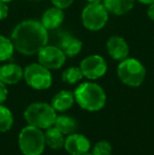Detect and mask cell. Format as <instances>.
<instances>
[{
	"mask_svg": "<svg viewBox=\"0 0 154 155\" xmlns=\"http://www.w3.org/2000/svg\"><path fill=\"white\" fill-rule=\"evenodd\" d=\"M11 40L16 51L22 55L32 56L48 45L49 33L40 21L25 20L14 28Z\"/></svg>",
	"mask_w": 154,
	"mask_h": 155,
	"instance_id": "cell-1",
	"label": "cell"
},
{
	"mask_svg": "<svg viewBox=\"0 0 154 155\" xmlns=\"http://www.w3.org/2000/svg\"><path fill=\"white\" fill-rule=\"evenodd\" d=\"M75 101L81 109L96 112L105 107L107 96L99 84L95 82H82L74 91Z\"/></svg>",
	"mask_w": 154,
	"mask_h": 155,
	"instance_id": "cell-2",
	"label": "cell"
},
{
	"mask_svg": "<svg viewBox=\"0 0 154 155\" xmlns=\"http://www.w3.org/2000/svg\"><path fill=\"white\" fill-rule=\"evenodd\" d=\"M23 117L31 126L41 130H47L54 126L57 114L52 104L47 102H33L25 109Z\"/></svg>",
	"mask_w": 154,
	"mask_h": 155,
	"instance_id": "cell-3",
	"label": "cell"
},
{
	"mask_svg": "<svg viewBox=\"0 0 154 155\" xmlns=\"http://www.w3.org/2000/svg\"><path fill=\"white\" fill-rule=\"evenodd\" d=\"M19 149L23 155H41L44 151V133L34 126L25 127L18 136Z\"/></svg>",
	"mask_w": 154,
	"mask_h": 155,
	"instance_id": "cell-4",
	"label": "cell"
},
{
	"mask_svg": "<svg viewBox=\"0 0 154 155\" xmlns=\"http://www.w3.org/2000/svg\"><path fill=\"white\" fill-rule=\"evenodd\" d=\"M117 76L123 84L129 87H139L146 77V69L139 60L135 58H126L117 67Z\"/></svg>",
	"mask_w": 154,
	"mask_h": 155,
	"instance_id": "cell-5",
	"label": "cell"
},
{
	"mask_svg": "<svg viewBox=\"0 0 154 155\" xmlns=\"http://www.w3.org/2000/svg\"><path fill=\"white\" fill-rule=\"evenodd\" d=\"M109 19V12L101 2L89 3L82 10L81 21L87 30L96 32L103 29Z\"/></svg>",
	"mask_w": 154,
	"mask_h": 155,
	"instance_id": "cell-6",
	"label": "cell"
},
{
	"mask_svg": "<svg viewBox=\"0 0 154 155\" xmlns=\"http://www.w3.org/2000/svg\"><path fill=\"white\" fill-rule=\"evenodd\" d=\"M23 79L35 90H47L52 86L53 77L49 69L40 63H31L23 70Z\"/></svg>",
	"mask_w": 154,
	"mask_h": 155,
	"instance_id": "cell-7",
	"label": "cell"
},
{
	"mask_svg": "<svg viewBox=\"0 0 154 155\" xmlns=\"http://www.w3.org/2000/svg\"><path fill=\"white\" fill-rule=\"evenodd\" d=\"M38 62L44 68L51 70H58L64 64L67 56L64 52L57 45H45L37 53Z\"/></svg>",
	"mask_w": 154,
	"mask_h": 155,
	"instance_id": "cell-8",
	"label": "cell"
},
{
	"mask_svg": "<svg viewBox=\"0 0 154 155\" xmlns=\"http://www.w3.org/2000/svg\"><path fill=\"white\" fill-rule=\"evenodd\" d=\"M84 77L91 80L98 79L107 73L108 65L100 55H90L84 58L79 65Z\"/></svg>",
	"mask_w": 154,
	"mask_h": 155,
	"instance_id": "cell-9",
	"label": "cell"
},
{
	"mask_svg": "<svg viewBox=\"0 0 154 155\" xmlns=\"http://www.w3.org/2000/svg\"><path fill=\"white\" fill-rule=\"evenodd\" d=\"M64 149L71 155H82L91 149V143L84 135L72 133L64 139Z\"/></svg>",
	"mask_w": 154,
	"mask_h": 155,
	"instance_id": "cell-10",
	"label": "cell"
},
{
	"mask_svg": "<svg viewBox=\"0 0 154 155\" xmlns=\"http://www.w3.org/2000/svg\"><path fill=\"white\" fill-rule=\"evenodd\" d=\"M107 51L108 54L111 56V58H113L114 60H121L126 59L129 55V45L127 43V41L120 36H111L107 41Z\"/></svg>",
	"mask_w": 154,
	"mask_h": 155,
	"instance_id": "cell-11",
	"label": "cell"
},
{
	"mask_svg": "<svg viewBox=\"0 0 154 155\" xmlns=\"http://www.w3.org/2000/svg\"><path fill=\"white\" fill-rule=\"evenodd\" d=\"M23 78V69L16 63L0 67V80L5 84H16Z\"/></svg>",
	"mask_w": 154,
	"mask_h": 155,
	"instance_id": "cell-12",
	"label": "cell"
},
{
	"mask_svg": "<svg viewBox=\"0 0 154 155\" xmlns=\"http://www.w3.org/2000/svg\"><path fill=\"white\" fill-rule=\"evenodd\" d=\"M64 20V13L61 8H58L56 6L50 8L45 11L41 16L40 22L43 27L50 31V30H56L61 25Z\"/></svg>",
	"mask_w": 154,
	"mask_h": 155,
	"instance_id": "cell-13",
	"label": "cell"
},
{
	"mask_svg": "<svg viewBox=\"0 0 154 155\" xmlns=\"http://www.w3.org/2000/svg\"><path fill=\"white\" fill-rule=\"evenodd\" d=\"M75 102L74 93L71 91L62 90L59 91L54 95L52 98V107L56 112H66L69 109L72 108V106Z\"/></svg>",
	"mask_w": 154,
	"mask_h": 155,
	"instance_id": "cell-14",
	"label": "cell"
},
{
	"mask_svg": "<svg viewBox=\"0 0 154 155\" xmlns=\"http://www.w3.org/2000/svg\"><path fill=\"white\" fill-rule=\"evenodd\" d=\"M59 48L64 52L67 57H75L81 52L82 41L72 35H64L61 37L59 43Z\"/></svg>",
	"mask_w": 154,
	"mask_h": 155,
	"instance_id": "cell-15",
	"label": "cell"
},
{
	"mask_svg": "<svg viewBox=\"0 0 154 155\" xmlns=\"http://www.w3.org/2000/svg\"><path fill=\"white\" fill-rule=\"evenodd\" d=\"M103 3L109 13L121 16L133 8L135 0H103Z\"/></svg>",
	"mask_w": 154,
	"mask_h": 155,
	"instance_id": "cell-16",
	"label": "cell"
},
{
	"mask_svg": "<svg viewBox=\"0 0 154 155\" xmlns=\"http://www.w3.org/2000/svg\"><path fill=\"white\" fill-rule=\"evenodd\" d=\"M44 139L45 145L54 150L61 149L64 146V135L58 130L56 127L52 126L47 129L44 132Z\"/></svg>",
	"mask_w": 154,
	"mask_h": 155,
	"instance_id": "cell-17",
	"label": "cell"
},
{
	"mask_svg": "<svg viewBox=\"0 0 154 155\" xmlns=\"http://www.w3.org/2000/svg\"><path fill=\"white\" fill-rule=\"evenodd\" d=\"M54 127H56L64 135H70L76 132L77 121L68 115H57Z\"/></svg>",
	"mask_w": 154,
	"mask_h": 155,
	"instance_id": "cell-18",
	"label": "cell"
},
{
	"mask_svg": "<svg viewBox=\"0 0 154 155\" xmlns=\"http://www.w3.org/2000/svg\"><path fill=\"white\" fill-rule=\"evenodd\" d=\"M15 51L12 40L8 37L0 35V61H6L13 56Z\"/></svg>",
	"mask_w": 154,
	"mask_h": 155,
	"instance_id": "cell-19",
	"label": "cell"
},
{
	"mask_svg": "<svg viewBox=\"0 0 154 155\" xmlns=\"http://www.w3.org/2000/svg\"><path fill=\"white\" fill-rule=\"evenodd\" d=\"M61 78L66 84H75L78 81L84 78V74H82L80 68L78 67H71L66 69L62 72Z\"/></svg>",
	"mask_w": 154,
	"mask_h": 155,
	"instance_id": "cell-20",
	"label": "cell"
},
{
	"mask_svg": "<svg viewBox=\"0 0 154 155\" xmlns=\"http://www.w3.org/2000/svg\"><path fill=\"white\" fill-rule=\"evenodd\" d=\"M14 124L13 114L6 107L0 104V132H6Z\"/></svg>",
	"mask_w": 154,
	"mask_h": 155,
	"instance_id": "cell-21",
	"label": "cell"
},
{
	"mask_svg": "<svg viewBox=\"0 0 154 155\" xmlns=\"http://www.w3.org/2000/svg\"><path fill=\"white\" fill-rule=\"evenodd\" d=\"M93 155H111L112 146L108 140H99L94 145L92 149Z\"/></svg>",
	"mask_w": 154,
	"mask_h": 155,
	"instance_id": "cell-22",
	"label": "cell"
},
{
	"mask_svg": "<svg viewBox=\"0 0 154 155\" xmlns=\"http://www.w3.org/2000/svg\"><path fill=\"white\" fill-rule=\"evenodd\" d=\"M51 1L54 4V6H56L58 8H61V10H64V8H68L73 3L74 0H51Z\"/></svg>",
	"mask_w": 154,
	"mask_h": 155,
	"instance_id": "cell-23",
	"label": "cell"
},
{
	"mask_svg": "<svg viewBox=\"0 0 154 155\" xmlns=\"http://www.w3.org/2000/svg\"><path fill=\"white\" fill-rule=\"evenodd\" d=\"M8 88H6V84L0 80V104H2L5 101L6 98H8Z\"/></svg>",
	"mask_w": 154,
	"mask_h": 155,
	"instance_id": "cell-24",
	"label": "cell"
},
{
	"mask_svg": "<svg viewBox=\"0 0 154 155\" xmlns=\"http://www.w3.org/2000/svg\"><path fill=\"white\" fill-rule=\"evenodd\" d=\"M8 15V6L5 2L0 1V20H3Z\"/></svg>",
	"mask_w": 154,
	"mask_h": 155,
	"instance_id": "cell-25",
	"label": "cell"
},
{
	"mask_svg": "<svg viewBox=\"0 0 154 155\" xmlns=\"http://www.w3.org/2000/svg\"><path fill=\"white\" fill-rule=\"evenodd\" d=\"M147 15H148V17L151 19V20L154 21V2L151 4H149L148 11H147Z\"/></svg>",
	"mask_w": 154,
	"mask_h": 155,
	"instance_id": "cell-26",
	"label": "cell"
},
{
	"mask_svg": "<svg viewBox=\"0 0 154 155\" xmlns=\"http://www.w3.org/2000/svg\"><path fill=\"white\" fill-rule=\"evenodd\" d=\"M139 3H143V4H151V3H153L154 2V0H137Z\"/></svg>",
	"mask_w": 154,
	"mask_h": 155,
	"instance_id": "cell-27",
	"label": "cell"
},
{
	"mask_svg": "<svg viewBox=\"0 0 154 155\" xmlns=\"http://www.w3.org/2000/svg\"><path fill=\"white\" fill-rule=\"evenodd\" d=\"M89 3H94V2H101L103 0H87Z\"/></svg>",
	"mask_w": 154,
	"mask_h": 155,
	"instance_id": "cell-28",
	"label": "cell"
},
{
	"mask_svg": "<svg viewBox=\"0 0 154 155\" xmlns=\"http://www.w3.org/2000/svg\"><path fill=\"white\" fill-rule=\"evenodd\" d=\"M0 1H2V2H5V3H8V2L13 1V0H0Z\"/></svg>",
	"mask_w": 154,
	"mask_h": 155,
	"instance_id": "cell-29",
	"label": "cell"
},
{
	"mask_svg": "<svg viewBox=\"0 0 154 155\" xmlns=\"http://www.w3.org/2000/svg\"><path fill=\"white\" fill-rule=\"evenodd\" d=\"M82 155H93V154H90V153H84V154H82Z\"/></svg>",
	"mask_w": 154,
	"mask_h": 155,
	"instance_id": "cell-30",
	"label": "cell"
},
{
	"mask_svg": "<svg viewBox=\"0 0 154 155\" xmlns=\"http://www.w3.org/2000/svg\"><path fill=\"white\" fill-rule=\"evenodd\" d=\"M35 1H39V0H35Z\"/></svg>",
	"mask_w": 154,
	"mask_h": 155,
	"instance_id": "cell-31",
	"label": "cell"
}]
</instances>
